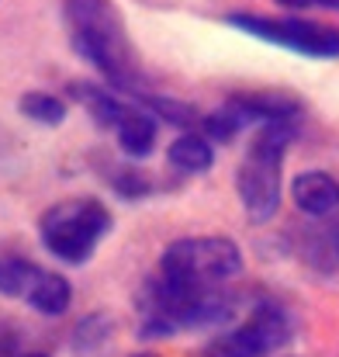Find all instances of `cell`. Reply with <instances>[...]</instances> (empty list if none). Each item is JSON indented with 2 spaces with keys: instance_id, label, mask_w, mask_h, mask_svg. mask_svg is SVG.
<instances>
[{
  "instance_id": "cell-1",
  "label": "cell",
  "mask_w": 339,
  "mask_h": 357,
  "mask_svg": "<svg viewBox=\"0 0 339 357\" xmlns=\"http://www.w3.org/2000/svg\"><path fill=\"white\" fill-rule=\"evenodd\" d=\"M235 291L228 284H180L163 274L142 281L135 295L139 309V340H163L173 333L212 330L235 316Z\"/></svg>"
},
{
  "instance_id": "cell-2",
  "label": "cell",
  "mask_w": 339,
  "mask_h": 357,
  "mask_svg": "<svg viewBox=\"0 0 339 357\" xmlns=\"http://www.w3.org/2000/svg\"><path fill=\"white\" fill-rule=\"evenodd\" d=\"M63 17L70 31V45L80 59H87L118 94L145 91L139 56L132 49L125 17L114 0H63Z\"/></svg>"
},
{
  "instance_id": "cell-3",
  "label": "cell",
  "mask_w": 339,
  "mask_h": 357,
  "mask_svg": "<svg viewBox=\"0 0 339 357\" xmlns=\"http://www.w3.org/2000/svg\"><path fill=\"white\" fill-rule=\"evenodd\" d=\"M298 125H263L256 128L253 142L246 146V156L235 170V191L239 202L249 215V222L263 226L281 212V198H284V156L287 146L294 142Z\"/></svg>"
},
{
  "instance_id": "cell-4",
  "label": "cell",
  "mask_w": 339,
  "mask_h": 357,
  "mask_svg": "<svg viewBox=\"0 0 339 357\" xmlns=\"http://www.w3.org/2000/svg\"><path fill=\"white\" fill-rule=\"evenodd\" d=\"M111 226V208L104 202H97V198H63V202H56L42 212L38 239L56 260L80 267L108 239Z\"/></svg>"
},
{
  "instance_id": "cell-5",
  "label": "cell",
  "mask_w": 339,
  "mask_h": 357,
  "mask_svg": "<svg viewBox=\"0 0 339 357\" xmlns=\"http://www.w3.org/2000/svg\"><path fill=\"white\" fill-rule=\"evenodd\" d=\"M156 274L180 281V284H228L242 274V250L226 236H184L173 239L163 257Z\"/></svg>"
},
{
  "instance_id": "cell-6",
  "label": "cell",
  "mask_w": 339,
  "mask_h": 357,
  "mask_svg": "<svg viewBox=\"0 0 339 357\" xmlns=\"http://www.w3.org/2000/svg\"><path fill=\"white\" fill-rule=\"evenodd\" d=\"M294 330H298L294 312L274 298H263L249 309V316L239 326L215 337L201 351V357H270L291 344Z\"/></svg>"
},
{
  "instance_id": "cell-7",
  "label": "cell",
  "mask_w": 339,
  "mask_h": 357,
  "mask_svg": "<svg viewBox=\"0 0 339 357\" xmlns=\"http://www.w3.org/2000/svg\"><path fill=\"white\" fill-rule=\"evenodd\" d=\"M226 24L239 28L242 35L260 38V42H270V45H281L287 52L308 56V59H339V28L322 24V21L232 10V14H226Z\"/></svg>"
},
{
  "instance_id": "cell-8",
  "label": "cell",
  "mask_w": 339,
  "mask_h": 357,
  "mask_svg": "<svg viewBox=\"0 0 339 357\" xmlns=\"http://www.w3.org/2000/svg\"><path fill=\"white\" fill-rule=\"evenodd\" d=\"M0 295L28 302L42 316H63L73 302V288L63 274L45 271L17 253H0Z\"/></svg>"
},
{
  "instance_id": "cell-9",
  "label": "cell",
  "mask_w": 339,
  "mask_h": 357,
  "mask_svg": "<svg viewBox=\"0 0 339 357\" xmlns=\"http://www.w3.org/2000/svg\"><path fill=\"white\" fill-rule=\"evenodd\" d=\"M291 202L298 205V212L326 219L339 208V181L326 170H301L291 181Z\"/></svg>"
},
{
  "instance_id": "cell-10",
  "label": "cell",
  "mask_w": 339,
  "mask_h": 357,
  "mask_svg": "<svg viewBox=\"0 0 339 357\" xmlns=\"http://www.w3.org/2000/svg\"><path fill=\"white\" fill-rule=\"evenodd\" d=\"M132 101V98H128ZM156 132H159V121L152 119L142 105H128V112H125V119L118 121V128H114V139H118V146H121V153L125 156H132V160H145L149 153H152V146H156Z\"/></svg>"
},
{
  "instance_id": "cell-11",
  "label": "cell",
  "mask_w": 339,
  "mask_h": 357,
  "mask_svg": "<svg viewBox=\"0 0 339 357\" xmlns=\"http://www.w3.org/2000/svg\"><path fill=\"white\" fill-rule=\"evenodd\" d=\"M166 163L177 174H205L215 163V146L201 135V132H184L170 142L166 149Z\"/></svg>"
},
{
  "instance_id": "cell-12",
  "label": "cell",
  "mask_w": 339,
  "mask_h": 357,
  "mask_svg": "<svg viewBox=\"0 0 339 357\" xmlns=\"http://www.w3.org/2000/svg\"><path fill=\"white\" fill-rule=\"evenodd\" d=\"M111 333H114L111 316L94 312V316H87V319L77 326V333H73V351L84 357H101L108 351V344H111Z\"/></svg>"
},
{
  "instance_id": "cell-13",
  "label": "cell",
  "mask_w": 339,
  "mask_h": 357,
  "mask_svg": "<svg viewBox=\"0 0 339 357\" xmlns=\"http://www.w3.org/2000/svg\"><path fill=\"white\" fill-rule=\"evenodd\" d=\"M17 112L35 125H63L66 121V101L49 94V91H28L21 101H17Z\"/></svg>"
},
{
  "instance_id": "cell-14",
  "label": "cell",
  "mask_w": 339,
  "mask_h": 357,
  "mask_svg": "<svg viewBox=\"0 0 339 357\" xmlns=\"http://www.w3.org/2000/svg\"><path fill=\"white\" fill-rule=\"evenodd\" d=\"M111 188L121 195V198L135 202V198H145V195L152 191V181H149L142 170L125 167V170H114V174H111Z\"/></svg>"
},
{
  "instance_id": "cell-15",
  "label": "cell",
  "mask_w": 339,
  "mask_h": 357,
  "mask_svg": "<svg viewBox=\"0 0 339 357\" xmlns=\"http://www.w3.org/2000/svg\"><path fill=\"white\" fill-rule=\"evenodd\" d=\"M281 7H291V10H305V7H329V0H277Z\"/></svg>"
},
{
  "instance_id": "cell-16",
  "label": "cell",
  "mask_w": 339,
  "mask_h": 357,
  "mask_svg": "<svg viewBox=\"0 0 339 357\" xmlns=\"http://www.w3.org/2000/svg\"><path fill=\"white\" fill-rule=\"evenodd\" d=\"M329 250H333V257L339 260V222L333 226V233H329Z\"/></svg>"
},
{
  "instance_id": "cell-17",
  "label": "cell",
  "mask_w": 339,
  "mask_h": 357,
  "mask_svg": "<svg viewBox=\"0 0 339 357\" xmlns=\"http://www.w3.org/2000/svg\"><path fill=\"white\" fill-rule=\"evenodd\" d=\"M329 10H339V0H329Z\"/></svg>"
},
{
  "instance_id": "cell-18",
  "label": "cell",
  "mask_w": 339,
  "mask_h": 357,
  "mask_svg": "<svg viewBox=\"0 0 339 357\" xmlns=\"http://www.w3.org/2000/svg\"><path fill=\"white\" fill-rule=\"evenodd\" d=\"M10 357H45V354H10Z\"/></svg>"
},
{
  "instance_id": "cell-19",
  "label": "cell",
  "mask_w": 339,
  "mask_h": 357,
  "mask_svg": "<svg viewBox=\"0 0 339 357\" xmlns=\"http://www.w3.org/2000/svg\"><path fill=\"white\" fill-rule=\"evenodd\" d=\"M132 357H156V354H132Z\"/></svg>"
}]
</instances>
